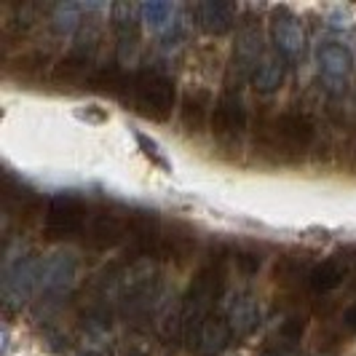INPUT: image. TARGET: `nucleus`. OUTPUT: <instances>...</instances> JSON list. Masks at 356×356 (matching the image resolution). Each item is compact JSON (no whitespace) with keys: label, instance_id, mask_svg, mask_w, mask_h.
<instances>
[{"label":"nucleus","instance_id":"nucleus-1","mask_svg":"<svg viewBox=\"0 0 356 356\" xmlns=\"http://www.w3.org/2000/svg\"><path fill=\"white\" fill-rule=\"evenodd\" d=\"M89 209L86 201L75 193H56L49 198L46 209H43V231L46 238L51 241H65V238H75L86 231L89 222Z\"/></svg>","mask_w":356,"mask_h":356},{"label":"nucleus","instance_id":"nucleus-2","mask_svg":"<svg viewBox=\"0 0 356 356\" xmlns=\"http://www.w3.org/2000/svg\"><path fill=\"white\" fill-rule=\"evenodd\" d=\"M175 81L161 75V72H143L134 78L131 86V105L137 107V113L150 118V121H169L172 107H175Z\"/></svg>","mask_w":356,"mask_h":356},{"label":"nucleus","instance_id":"nucleus-3","mask_svg":"<svg viewBox=\"0 0 356 356\" xmlns=\"http://www.w3.org/2000/svg\"><path fill=\"white\" fill-rule=\"evenodd\" d=\"M314 140H316V126L305 113H298V110L282 113L270 126V145H273L276 156L286 161L300 159L314 145Z\"/></svg>","mask_w":356,"mask_h":356},{"label":"nucleus","instance_id":"nucleus-4","mask_svg":"<svg viewBox=\"0 0 356 356\" xmlns=\"http://www.w3.org/2000/svg\"><path fill=\"white\" fill-rule=\"evenodd\" d=\"M244 129H247V107L241 105L238 94L225 91L214 102L212 134L220 143H238V137H241Z\"/></svg>","mask_w":356,"mask_h":356},{"label":"nucleus","instance_id":"nucleus-5","mask_svg":"<svg viewBox=\"0 0 356 356\" xmlns=\"http://www.w3.org/2000/svg\"><path fill=\"white\" fill-rule=\"evenodd\" d=\"M83 236H86V244L91 250H113L124 238H129V222L121 214L110 212V209H99L89 217Z\"/></svg>","mask_w":356,"mask_h":356},{"label":"nucleus","instance_id":"nucleus-6","mask_svg":"<svg viewBox=\"0 0 356 356\" xmlns=\"http://www.w3.org/2000/svg\"><path fill=\"white\" fill-rule=\"evenodd\" d=\"M231 338H233V330L231 324H228V319L209 314L198 327L191 330V335L185 340L191 343V348L198 356H220L231 346Z\"/></svg>","mask_w":356,"mask_h":356},{"label":"nucleus","instance_id":"nucleus-7","mask_svg":"<svg viewBox=\"0 0 356 356\" xmlns=\"http://www.w3.org/2000/svg\"><path fill=\"white\" fill-rule=\"evenodd\" d=\"M212 94L207 89H193L185 94L182 107H179V124L185 134H201L207 121L212 124Z\"/></svg>","mask_w":356,"mask_h":356},{"label":"nucleus","instance_id":"nucleus-8","mask_svg":"<svg viewBox=\"0 0 356 356\" xmlns=\"http://www.w3.org/2000/svg\"><path fill=\"white\" fill-rule=\"evenodd\" d=\"M94 67H91V59L83 56L78 51H70L51 72V81L62 89H78V86H89L91 75H94Z\"/></svg>","mask_w":356,"mask_h":356},{"label":"nucleus","instance_id":"nucleus-9","mask_svg":"<svg viewBox=\"0 0 356 356\" xmlns=\"http://www.w3.org/2000/svg\"><path fill=\"white\" fill-rule=\"evenodd\" d=\"M193 17H196L198 27L207 30V33H228L236 22V11H233L231 3H222V0H207V3H196L193 6Z\"/></svg>","mask_w":356,"mask_h":356},{"label":"nucleus","instance_id":"nucleus-10","mask_svg":"<svg viewBox=\"0 0 356 356\" xmlns=\"http://www.w3.org/2000/svg\"><path fill=\"white\" fill-rule=\"evenodd\" d=\"M225 319L231 324L233 335H252L260 327V305L250 295H238L233 298V303L228 305Z\"/></svg>","mask_w":356,"mask_h":356},{"label":"nucleus","instance_id":"nucleus-11","mask_svg":"<svg viewBox=\"0 0 356 356\" xmlns=\"http://www.w3.org/2000/svg\"><path fill=\"white\" fill-rule=\"evenodd\" d=\"M346 273H348V257H332V260H327L321 266L311 268L305 282L314 292L327 295V292H332V289H338L343 284Z\"/></svg>","mask_w":356,"mask_h":356},{"label":"nucleus","instance_id":"nucleus-12","mask_svg":"<svg viewBox=\"0 0 356 356\" xmlns=\"http://www.w3.org/2000/svg\"><path fill=\"white\" fill-rule=\"evenodd\" d=\"M273 38H276V49H279L282 56H286V59L298 56L300 46H303L300 24L289 17V14H276V22H273Z\"/></svg>","mask_w":356,"mask_h":356},{"label":"nucleus","instance_id":"nucleus-13","mask_svg":"<svg viewBox=\"0 0 356 356\" xmlns=\"http://www.w3.org/2000/svg\"><path fill=\"white\" fill-rule=\"evenodd\" d=\"M110 19H113V33L118 35V40L124 46L126 43L134 46L140 38V8L129 6V3H118V6H113Z\"/></svg>","mask_w":356,"mask_h":356},{"label":"nucleus","instance_id":"nucleus-14","mask_svg":"<svg viewBox=\"0 0 356 356\" xmlns=\"http://www.w3.org/2000/svg\"><path fill=\"white\" fill-rule=\"evenodd\" d=\"M89 86L94 91H99V94H110V97H124V94L131 97L134 78L126 75L124 70H118V67H102V70H97L91 75Z\"/></svg>","mask_w":356,"mask_h":356},{"label":"nucleus","instance_id":"nucleus-15","mask_svg":"<svg viewBox=\"0 0 356 356\" xmlns=\"http://www.w3.org/2000/svg\"><path fill=\"white\" fill-rule=\"evenodd\" d=\"M284 83V65L279 56H266L254 70V86L263 94H270Z\"/></svg>","mask_w":356,"mask_h":356},{"label":"nucleus","instance_id":"nucleus-16","mask_svg":"<svg viewBox=\"0 0 356 356\" xmlns=\"http://www.w3.org/2000/svg\"><path fill=\"white\" fill-rule=\"evenodd\" d=\"M257 56H260V35H257V30H244L236 43V65H238L241 75L257 70Z\"/></svg>","mask_w":356,"mask_h":356},{"label":"nucleus","instance_id":"nucleus-17","mask_svg":"<svg viewBox=\"0 0 356 356\" xmlns=\"http://www.w3.org/2000/svg\"><path fill=\"white\" fill-rule=\"evenodd\" d=\"M46 62H49V56H46L43 51L22 54V56L17 59V75L19 78H33V75H38V72H43Z\"/></svg>","mask_w":356,"mask_h":356},{"label":"nucleus","instance_id":"nucleus-18","mask_svg":"<svg viewBox=\"0 0 356 356\" xmlns=\"http://www.w3.org/2000/svg\"><path fill=\"white\" fill-rule=\"evenodd\" d=\"M72 279V266L65 268V260H56L43 270V284L49 289H65Z\"/></svg>","mask_w":356,"mask_h":356},{"label":"nucleus","instance_id":"nucleus-19","mask_svg":"<svg viewBox=\"0 0 356 356\" xmlns=\"http://www.w3.org/2000/svg\"><path fill=\"white\" fill-rule=\"evenodd\" d=\"M305 332V319L303 316H289V319L282 321V327H279V340L282 343H298V340L303 338Z\"/></svg>","mask_w":356,"mask_h":356},{"label":"nucleus","instance_id":"nucleus-20","mask_svg":"<svg viewBox=\"0 0 356 356\" xmlns=\"http://www.w3.org/2000/svg\"><path fill=\"white\" fill-rule=\"evenodd\" d=\"M233 257H236V266L241 268L244 273H254V270L260 268V263H263V260H260V254H257V252H252V250H236Z\"/></svg>","mask_w":356,"mask_h":356},{"label":"nucleus","instance_id":"nucleus-21","mask_svg":"<svg viewBox=\"0 0 356 356\" xmlns=\"http://www.w3.org/2000/svg\"><path fill=\"white\" fill-rule=\"evenodd\" d=\"M260 356H300V351H298V346H292V343L273 340V343H268L266 348H263Z\"/></svg>","mask_w":356,"mask_h":356},{"label":"nucleus","instance_id":"nucleus-22","mask_svg":"<svg viewBox=\"0 0 356 356\" xmlns=\"http://www.w3.org/2000/svg\"><path fill=\"white\" fill-rule=\"evenodd\" d=\"M150 354V346L145 343L143 338H131V340H126V346H124V356H147Z\"/></svg>","mask_w":356,"mask_h":356},{"label":"nucleus","instance_id":"nucleus-23","mask_svg":"<svg viewBox=\"0 0 356 356\" xmlns=\"http://www.w3.org/2000/svg\"><path fill=\"white\" fill-rule=\"evenodd\" d=\"M145 11H147V17H150L153 24H163V22L169 19V14H172V8H169V6H156V3H153V6H147Z\"/></svg>","mask_w":356,"mask_h":356},{"label":"nucleus","instance_id":"nucleus-24","mask_svg":"<svg viewBox=\"0 0 356 356\" xmlns=\"http://www.w3.org/2000/svg\"><path fill=\"white\" fill-rule=\"evenodd\" d=\"M137 140H140V143H143V147H145V156H147V159H150V156H153V159H156V163H161V166H166V161L161 159L159 156V147H156V143H147V140H145L143 134H140V137H137Z\"/></svg>","mask_w":356,"mask_h":356},{"label":"nucleus","instance_id":"nucleus-25","mask_svg":"<svg viewBox=\"0 0 356 356\" xmlns=\"http://www.w3.org/2000/svg\"><path fill=\"white\" fill-rule=\"evenodd\" d=\"M343 327L351 330V332H356V303L343 314Z\"/></svg>","mask_w":356,"mask_h":356}]
</instances>
